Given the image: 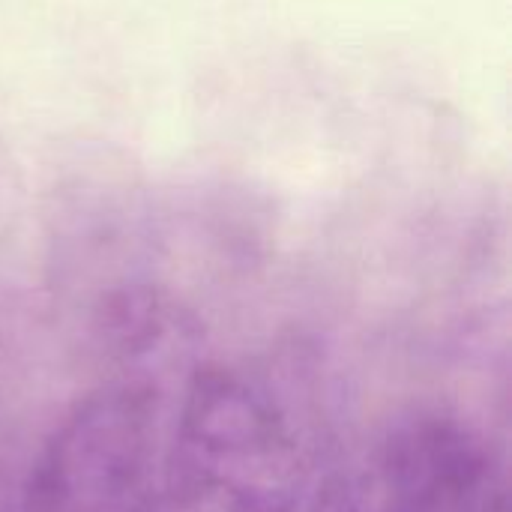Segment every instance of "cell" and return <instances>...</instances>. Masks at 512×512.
<instances>
[{
  "label": "cell",
  "mask_w": 512,
  "mask_h": 512,
  "mask_svg": "<svg viewBox=\"0 0 512 512\" xmlns=\"http://www.w3.org/2000/svg\"><path fill=\"white\" fill-rule=\"evenodd\" d=\"M309 462L276 390L234 366L192 375L168 450V512H300Z\"/></svg>",
  "instance_id": "obj_1"
},
{
  "label": "cell",
  "mask_w": 512,
  "mask_h": 512,
  "mask_svg": "<svg viewBox=\"0 0 512 512\" xmlns=\"http://www.w3.org/2000/svg\"><path fill=\"white\" fill-rule=\"evenodd\" d=\"M162 438L150 384L114 381L78 399L45 438L21 512H159Z\"/></svg>",
  "instance_id": "obj_2"
},
{
  "label": "cell",
  "mask_w": 512,
  "mask_h": 512,
  "mask_svg": "<svg viewBox=\"0 0 512 512\" xmlns=\"http://www.w3.org/2000/svg\"><path fill=\"white\" fill-rule=\"evenodd\" d=\"M312 512H507V468L474 423L417 411L333 474Z\"/></svg>",
  "instance_id": "obj_3"
},
{
  "label": "cell",
  "mask_w": 512,
  "mask_h": 512,
  "mask_svg": "<svg viewBox=\"0 0 512 512\" xmlns=\"http://www.w3.org/2000/svg\"><path fill=\"white\" fill-rule=\"evenodd\" d=\"M0 512H21V489H15L3 444H0Z\"/></svg>",
  "instance_id": "obj_4"
}]
</instances>
